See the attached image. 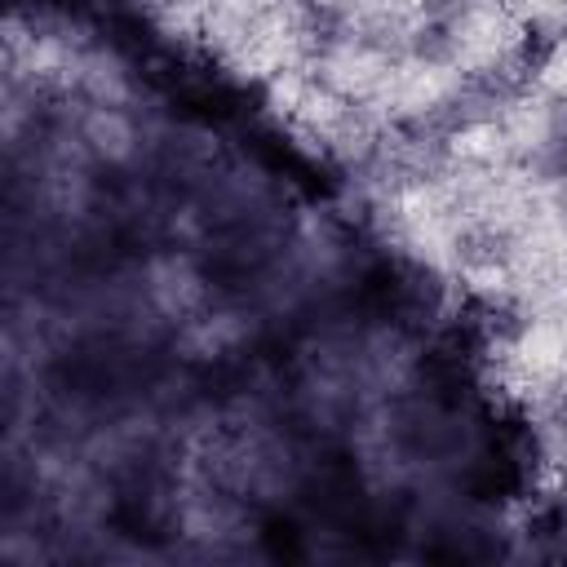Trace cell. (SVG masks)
<instances>
[{"instance_id": "6da1fadb", "label": "cell", "mask_w": 567, "mask_h": 567, "mask_svg": "<svg viewBox=\"0 0 567 567\" xmlns=\"http://www.w3.org/2000/svg\"><path fill=\"white\" fill-rule=\"evenodd\" d=\"M452 252L465 270H496L514 257V239L501 230V226H487V221H474L465 230H456L452 239Z\"/></svg>"}, {"instance_id": "7a4b0ae2", "label": "cell", "mask_w": 567, "mask_h": 567, "mask_svg": "<svg viewBox=\"0 0 567 567\" xmlns=\"http://www.w3.org/2000/svg\"><path fill=\"white\" fill-rule=\"evenodd\" d=\"M301 35H306V49L310 53H332L350 40V18L341 4L332 0H315L301 9Z\"/></svg>"}, {"instance_id": "3957f363", "label": "cell", "mask_w": 567, "mask_h": 567, "mask_svg": "<svg viewBox=\"0 0 567 567\" xmlns=\"http://www.w3.org/2000/svg\"><path fill=\"white\" fill-rule=\"evenodd\" d=\"M408 53H412L416 62H425V66H447V62H456V31H452V22L425 18L421 27H412V31H408Z\"/></svg>"}, {"instance_id": "277c9868", "label": "cell", "mask_w": 567, "mask_h": 567, "mask_svg": "<svg viewBox=\"0 0 567 567\" xmlns=\"http://www.w3.org/2000/svg\"><path fill=\"white\" fill-rule=\"evenodd\" d=\"M354 40H359V49H368V53H385V58H399V53L408 49V31H403L399 18H390V13L363 18L359 31H354Z\"/></svg>"}, {"instance_id": "5b68a950", "label": "cell", "mask_w": 567, "mask_h": 567, "mask_svg": "<svg viewBox=\"0 0 567 567\" xmlns=\"http://www.w3.org/2000/svg\"><path fill=\"white\" fill-rule=\"evenodd\" d=\"M523 168H527L532 182H540V186H563V182H567V142H558V137L536 142V146L523 155Z\"/></svg>"}, {"instance_id": "8992f818", "label": "cell", "mask_w": 567, "mask_h": 567, "mask_svg": "<svg viewBox=\"0 0 567 567\" xmlns=\"http://www.w3.org/2000/svg\"><path fill=\"white\" fill-rule=\"evenodd\" d=\"M554 44H558V35H549L545 22L527 27V35H523V44H518V62H523V71H536V66L554 53Z\"/></svg>"}, {"instance_id": "52a82bcc", "label": "cell", "mask_w": 567, "mask_h": 567, "mask_svg": "<svg viewBox=\"0 0 567 567\" xmlns=\"http://www.w3.org/2000/svg\"><path fill=\"white\" fill-rule=\"evenodd\" d=\"M487 328H492L496 337H505V341H518V337L527 332V319H523V310H518V306L496 301V306H492V315H487Z\"/></svg>"}, {"instance_id": "ba28073f", "label": "cell", "mask_w": 567, "mask_h": 567, "mask_svg": "<svg viewBox=\"0 0 567 567\" xmlns=\"http://www.w3.org/2000/svg\"><path fill=\"white\" fill-rule=\"evenodd\" d=\"M474 9V0H421V13L434 18V22H456Z\"/></svg>"}, {"instance_id": "9c48e42d", "label": "cell", "mask_w": 567, "mask_h": 567, "mask_svg": "<svg viewBox=\"0 0 567 567\" xmlns=\"http://www.w3.org/2000/svg\"><path fill=\"white\" fill-rule=\"evenodd\" d=\"M545 133L567 142V93H554L549 106H545Z\"/></svg>"}, {"instance_id": "30bf717a", "label": "cell", "mask_w": 567, "mask_h": 567, "mask_svg": "<svg viewBox=\"0 0 567 567\" xmlns=\"http://www.w3.org/2000/svg\"><path fill=\"white\" fill-rule=\"evenodd\" d=\"M554 217H558V226L567 230V182L554 186Z\"/></svg>"}, {"instance_id": "8fae6325", "label": "cell", "mask_w": 567, "mask_h": 567, "mask_svg": "<svg viewBox=\"0 0 567 567\" xmlns=\"http://www.w3.org/2000/svg\"><path fill=\"white\" fill-rule=\"evenodd\" d=\"M288 4H301V9H306V4H315V0H288Z\"/></svg>"}]
</instances>
